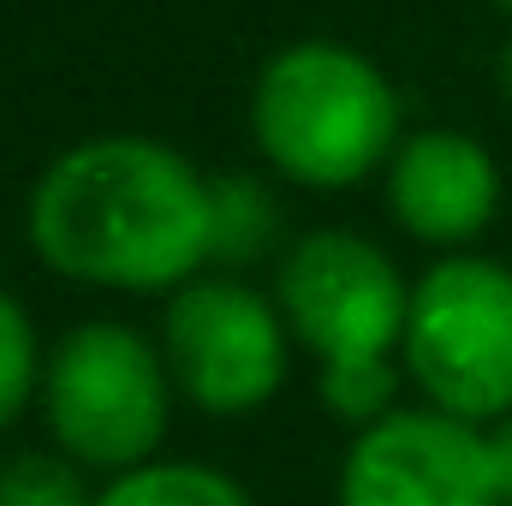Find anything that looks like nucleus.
Instances as JSON below:
<instances>
[{
  "label": "nucleus",
  "instance_id": "obj_1",
  "mask_svg": "<svg viewBox=\"0 0 512 506\" xmlns=\"http://www.w3.org/2000/svg\"><path fill=\"white\" fill-rule=\"evenodd\" d=\"M24 233L72 286L173 298L215 268L209 173L161 137H84L36 173Z\"/></svg>",
  "mask_w": 512,
  "mask_h": 506
},
{
  "label": "nucleus",
  "instance_id": "obj_2",
  "mask_svg": "<svg viewBox=\"0 0 512 506\" xmlns=\"http://www.w3.org/2000/svg\"><path fill=\"white\" fill-rule=\"evenodd\" d=\"M251 137L262 161L304 191H352L387 173L399 137V90L382 66L334 36L286 42L251 84Z\"/></svg>",
  "mask_w": 512,
  "mask_h": 506
},
{
  "label": "nucleus",
  "instance_id": "obj_3",
  "mask_svg": "<svg viewBox=\"0 0 512 506\" xmlns=\"http://www.w3.org/2000/svg\"><path fill=\"white\" fill-rule=\"evenodd\" d=\"M173 399L179 393L161 346L131 322L90 316L48 346L36 411H42L48 447L108 483L161 459Z\"/></svg>",
  "mask_w": 512,
  "mask_h": 506
},
{
  "label": "nucleus",
  "instance_id": "obj_4",
  "mask_svg": "<svg viewBox=\"0 0 512 506\" xmlns=\"http://www.w3.org/2000/svg\"><path fill=\"white\" fill-rule=\"evenodd\" d=\"M417 405L459 423L512 417V268L495 256H435L411 280V316L399 340Z\"/></svg>",
  "mask_w": 512,
  "mask_h": 506
},
{
  "label": "nucleus",
  "instance_id": "obj_5",
  "mask_svg": "<svg viewBox=\"0 0 512 506\" xmlns=\"http://www.w3.org/2000/svg\"><path fill=\"white\" fill-rule=\"evenodd\" d=\"M173 393L203 417H251L280 399L292 376V328L274 292L239 274H197L161 304L155 334Z\"/></svg>",
  "mask_w": 512,
  "mask_h": 506
},
{
  "label": "nucleus",
  "instance_id": "obj_6",
  "mask_svg": "<svg viewBox=\"0 0 512 506\" xmlns=\"http://www.w3.org/2000/svg\"><path fill=\"white\" fill-rule=\"evenodd\" d=\"M274 304L292 328V346H304L316 370L352 358H399L411 280L376 239L352 227H316L280 251Z\"/></svg>",
  "mask_w": 512,
  "mask_h": 506
},
{
  "label": "nucleus",
  "instance_id": "obj_7",
  "mask_svg": "<svg viewBox=\"0 0 512 506\" xmlns=\"http://www.w3.org/2000/svg\"><path fill=\"white\" fill-rule=\"evenodd\" d=\"M334 506H501L489 435L429 405H399L346 441Z\"/></svg>",
  "mask_w": 512,
  "mask_h": 506
},
{
  "label": "nucleus",
  "instance_id": "obj_8",
  "mask_svg": "<svg viewBox=\"0 0 512 506\" xmlns=\"http://www.w3.org/2000/svg\"><path fill=\"white\" fill-rule=\"evenodd\" d=\"M387 215L405 239L441 256L477 245L501 209V161L483 137L453 126L411 131L382 173Z\"/></svg>",
  "mask_w": 512,
  "mask_h": 506
},
{
  "label": "nucleus",
  "instance_id": "obj_9",
  "mask_svg": "<svg viewBox=\"0 0 512 506\" xmlns=\"http://www.w3.org/2000/svg\"><path fill=\"white\" fill-rule=\"evenodd\" d=\"M209 221H215V268L239 274L280 245V197L251 167L209 173Z\"/></svg>",
  "mask_w": 512,
  "mask_h": 506
},
{
  "label": "nucleus",
  "instance_id": "obj_10",
  "mask_svg": "<svg viewBox=\"0 0 512 506\" xmlns=\"http://www.w3.org/2000/svg\"><path fill=\"white\" fill-rule=\"evenodd\" d=\"M96 506H256L245 483L203 459H149L126 477H108L96 489Z\"/></svg>",
  "mask_w": 512,
  "mask_h": 506
},
{
  "label": "nucleus",
  "instance_id": "obj_11",
  "mask_svg": "<svg viewBox=\"0 0 512 506\" xmlns=\"http://www.w3.org/2000/svg\"><path fill=\"white\" fill-rule=\"evenodd\" d=\"M399 381L405 364L399 358H352V364H322L316 370V399L334 423H346L352 435L376 429L382 417L399 411Z\"/></svg>",
  "mask_w": 512,
  "mask_h": 506
},
{
  "label": "nucleus",
  "instance_id": "obj_12",
  "mask_svg": "<svg viewBox=\"0 0 512 506\" xmlns=\"http://www.w3.org/2000/svg\"><path fill=\"white\" fill-rule=\"evenodd\" d=\"M42 364H48V346H42L24 298L0 286V435L18 429L24 411H36V399H42Z\"/></svg>",
  "mask_w": 512,
  "mask_h": 506
},
{
  "label": "nucleus",
  "instance_id": "obj_13",
  "mask_svg": "<svg viewBox=\"0 0 512 506\" xmlns=\"http://www.w3.org/2000/svg\"><path fill=\"white\" fill-rule=\"evenodd\" d=\"M96 489L84 465H72L54 447H24L0 459V506H96Z\"/></svg>",
  "mask_w": 512,
  "mask_h": 506
},
{
  "label": "nucleus",
  "instance_id": "obj_14",
  "mask_svg": "<svg viewBox=\"0 0 512 506\" xmlns=\"http://www.w3.org/2000/svg\"><path fill=\"white\" fill-rule=\"evenodd\" d=\"M483 435H489V471H495V495H501V506H512V417L489 423Z\"/></svg>",
  "mask_w": 512,
  "mask_h": 506
},
{
  "label": "nucleus",
  "instance_id": "obj_15",
  "mask_svg": "<svg viewBox=\"0 0 512 506\" xmlns=\"http://www.w3.org/2000/svg\"><path fill=\"white\" fill-rule=\"evenodd\" d=\"M495 78H501V96L512 102V36H507V48H501V60H495Z\"/></svg>",
  "mask_w": 512,
  "mask_h": 506
},
{
  "label": "nucleus",
  "instance_id": "obj_16",
  "mask_svg": "<svg viewBox=\"0 0 512 506\" xmlns=\"http://www.w3.org/2000/svg\"><path fill=\"white\" fill-rule=\"evenodd\" d=\"M495 6H501V12H512V0H495Z\"/></svg>",
  "mask_w": 512,
  "mask_h": 506
}]
</instances>
